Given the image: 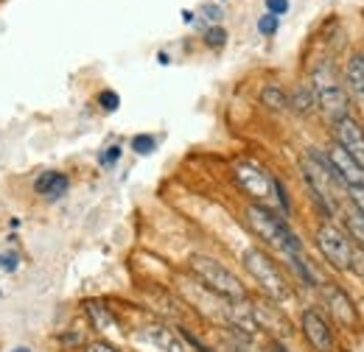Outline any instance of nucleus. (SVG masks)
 I'll use <instances>...</instances> for the list:
<instances>
[{
    "mask_svg": "<svg viewBox=\"0 0 364 352\" xmlns=\"http://www.w3.org/2000/svg\"><path fill=\"white\" fill-rule=\"evenodd\" d=\"M247 221L255 229V235L261 241H267L269 246H274L283 258H291V255H300L303 252V246H300L297 235L289 229V224L280 219V216H274L267 204H250L247 207Z\"/></svg>",
    "mask_w": 364,
    "mask_h": 352,
    "instance_id": "f257e3e1",
    "label": "nucleus"
},
{
    "mask_svg": "<svg viewBox=\"0 0 364 352\" xmlns=\"http://www.w3.org/2000/svg\"><path fill=\"white\" fill-rule=\"evenodd\" d=\"M191 271H193V277L210 291V294H216V297H222L225 302H241V299H247V288L241 285V280L230 271L228 265H222L219 260H213V258H208V255H193L191 260Z\"/></svg>",
    "mask_w": 364,
    "mask_h": 352,
    "instance_id": "f03ea898",
    "label": "nucleus"
},
{
    "mask_svg": "<svg viewBox=\"0 0 364 352\" xmlns=\"http://www.w3.org/2000/svg\"><path fill=\"white\" fill-rule=\"evenodd\" d=\"M300 168H303V176L317 199V204H322L328 213H336V204H339V190L345 187L342 179L336 176V171L331 168L328 157L319 154V151H311L300 160ZM348 190V187H345Z\"/></svg>",
    "mask_w": 364,
    "mask_h": 352,
    "instance_id": "7ed1b4c3",
    "label": "nucleus"
},
{
    "mask_svg": "<svg viewBox=\"0 0 364 352\" xmlns=\"http://www.w3.org/2000/svg\"><path fill=\"white\" fill-rule=\"evenodd\" d=\"M311 89H314V98H317V106L336 123L342 118H348V92L339 84L333 67L328 62H322L314 67L311 73Z\"/></svg>",
    "mask_w": 364,
    "mask_h": 352,
    "instance_id": "20e7f679",
    "label": "nucleus"
},
{
    "mask_svg": "<svg viewBox=\"0 0 364 352\" xmlns=\"http://www.w3.org/2000/svg\"><path fill=\"white\" fill-rule=\"evenodd\" d=\"M244 268L252 274V280L261 285V291L274 299V302H283V299H289V282H286V277L280 274V268L277 263H272V258H267L261 249H247L244 252Z\"/></svg>",
    "mask_w": 364,
    "mask_h": 352,
    "instance_id": "39448f33",
    "label": "nucleus"
},
{
    "mask_svg": "<svg viewBox=\"0 0 364 352\" xmlns=\"http://www.w3.org/2000/svg\"><path fill=\"white\" fill-rule=\"evenodd\" d=\"M317 246L322 252V258L333 268H350L353 263V243L348 238V232H342L339 226L333 224H322L317 229Z\"/></svg>",
    "mask_w": 364,
    "mask_h": 352,
    "instance_id": "423d86ee",
    "label": "nucleus"
},
{
    "mask_svg": "<svg viewBox=\"0 0 364 352\" xmlns=\"http://www.w3.org/2000/svg\"><path fill=\"white\" fill-rule=\"evenodd\" d=\"M232 174H235V182H238V185H241L252 199L267 202L269 196H274V176L267 174L258 163H250V160L235 163Z\"/></svg>",
    "mask_w": 364,
    "mask_h": 352,
    "instance_id": "0eeeda50",
    "label": "nucleus"
},
{
    "mask_svg": "<svg viewBox=\"0 0 364 352\" xmlns=\"http://www.w3.org/2000/svg\"><path fill=\"white\" fill-rule=\"evenodd\" d=\"M300 327H303V336H306V341L314 347V352H333V330H331V324L319 316V310L309 308L303 310V316H300Z\"/></svg>",
    "mask_w": 364,
    "mask_h": 352,
    "instance_id": "6e6552de",
    "label": "nucleus"
},
{
    "mask_svg": "<svg viewBox=\"0 0 364 352\" xmlns=\"http://www.w3.org/2000/svg\"><path fill=\"white\" fill-rule=\"evenodd\" d=\"M325 157H328V163H331V168L336 171V176L342 179V185L345 187H364V165H359L339 143H333V145H328V151H325Z\"/></svg>",
    "mask_w": 364,
    "mask_h": 352,
    "instance_id": "1a4fd4ad",
    "label": "nucleus"
},
{
    "mask_svg": "<svg viewBox=\"0 0 364 352\" xmlns=\"http://www.w3.org/2000/svg\"><path fill=\"white\" fill-rule=\"evenodd\" d=\"M140 341H146L149 347H154L157 352H188L180 333H174L166 324H149V327H143L140 330Z\"/></svg>",
    "mask_w": 364,
    "mask_h": 352,
    "instance_id": "9d476101",
    "label": "nucleus"
},
{
    "mask_svg": "<svg viewBox=\"0 0 364 352\" xmlns=\"http://www.w3.org/2000/svg\"><path fill=\"white\" fill-rule=\"evenodd\" d=\"M336 143L359 163L364 165V129L348 115V118H342V121H336Z\"/></svg>",
    "mask_w": 364,
    "mask_h": 352,
    "instance_id": "9b49d317",
    "label": "nucleus"
},
{
    "mask_svg": "<svg viewBox=\"0 0 364 352\" xmlns=\"http://www.w3.org/2000/svg\"><path fill=\"white\" fill-rule=\"evenodd\" d=\"M328 305H331V313L336 316V321L339 324H345V327H350V324H356V308H353V302H350V297L342 291V288H328Z\"/></svg>",
    "mask_w": 364,
    "mask_h": 352,
    "instance_id": "f8f14e48",
    "label": "nucleus"
},
{
    "mask_svg": "<svg viewBox=\"0 0 364 352\" xmlns=\"http://www.w3.org/2000/svg\"><path fill=\"white\" fill-rule=\"evenodd\" d=\"M85 313H87L90 324L98 330V333H115V330H118V319L112 316V310L107 308L104 302L87 299V302H85Z\"/></svg>",
    "mask_w": 364,
    "mask_h": 352,
    "instance_id": "ddd939ff",
    "label": "nucleus"
},
{
    "mask_svg": "<svg viewBox=\"0 0 364 352\" xmlns=\"http://www.w3.org/2000/svg\"><path fill=\"white\" fill-rule=\"evenodd\" d=\"M68 187H70L68 176L59 174V171H46V174L34 182V190L40 196H46V199H62L68 193Z\"/></svg>",
    "mask_w": 364,
    "mask_h": 352,
    "instance_id": "4468645a",
    "label": "nucleus"
},
{
    "mask_svg": "<svg viewBox=\"0 0 364 352\" xmlns=\"http://www.w3.org/2000/svg\"><path fill=\"white\" fill-rule=\"evenodd\" d=\"M348 87L364 104V53H353L348 59Z\"/></svg>",
    "mask_w": 364,
    "mask_h": 352,
    "instance_id": "2eb2a0df",
    "label": "nucleus"
},
{
    "mask_svg": "<svg viewBox=\"0 0 364 352\" xmlns=\"http://www.w3.org/2000/svg\"><path fill=\"white\" fill-rule=\"evenodd\" d=\"M289 106H291L294 112H300V115H309V112L317 106V98H314L311 84H300V87L294 89L291 98H289Z\"/></svg>",
    "mask_w": 364,
    "mask_h": 352,
    "instance_id": "dca6fc26",
    "label": "nucleus"
},
{
    "mask_svg": "<svg viewBox=\"0 0 364 352\" xmlns=\"http://www.w3.org/2000/svg\"><path fill=\"white\" fill-rule=\"evenodd\" d=\"M261 101H264V106H269L274 112L289 109V95L277 87V84H267V87L261 89Z\"/></svg>",
    "mask_w": 364,
    "mask_h": 352,
    "instance_id": "f3484780",
    "label": "nucleus"
},
{
    "mask_svg": "<svg viewBox=\"0 0 364 352\" xmlns=\"http://www.w3.org/2000/svg\"><path fill=\"white\" fill-rule=\"evenodd\" d=\"M345 224H348V229L353 232V238L364 243V216L356 210V207H353V204L345 210Z\"/></svg>",
    "mask_w": 364,
    "mask_h": 352,
    "instance_id": "a211bd4d",
    "label": "nucleus"
},
{
    "mask_svg": "<svg viewBox=\"0 0 364 352\" xmlns=\"http://www.w3.org/2000/svg\"><path fill=\"white\" fill-rule=\"evenodd\" d=\"M154 148H157V140L151 134H137V137H132V151H137V154H151Z\"/></svg>",
    "mask_w": 364,
    "mask_h": 352,
    "instance_id": "6ab92c4d",
    "label": "nucleus"
},
{
    "mask_svg": "<svg viewBox=\"0 0 364 352\" xmlns=\"http://www.w3.org/2000/svg\"><path fill=\"white\" fill-rule=\"evenodd\" d=\"M98 106H101L104 112H115V109L121 106V98H118V92H112V89H104V92L98 95Z\"/></svg>",
    "mask_w": 364,
    "mask_h": 352,
    "instance_id": "aec40b11",
    "label": "nucleus"
},
{
    "mask_svg": "<svg viewBox=\"0 0 364 352\" xmlns=\"http://www.w3.org/2000/svg\"><path fill=\"white\" fill-rule=\"evenodd\" d=\"M277 26H280V20H277L274 14H269V11H267V14L258 20V31H261L264 37H272V34H277Z\"/></svg>",
    "mask_w": 364,
    "mask_h": 352,
    "instance_id": "412c9836",
    "label": "nucleus"
},
{
    "mask_svg": "<svg viewBox=\"0 0 364 352\" xmlns=\"http://www.w3.org/2000/svg\"><path fill=\"white\" fill-rule=\"evenodd\" d=\"M205 43L210 45V48H222V45L228 43V31L216 26V28H210V31L205 34Z\"/></svg>",
    "mask_w": 364,
    "mask_h": 352,
    "instance_id": "4be33fe9",
    "label": "nucleus"
},
{
    "mask_svg": "<svg viewBox=\"0 0 364 352\" xmlns=\"http://www.w3.org/2000/svg\"><path fill=\"white\" fill-rule=\"evenodd\" d=\"M180 336H182V341H185L188 347H193V350H196V352H213V350H210V347H205V344H202V341H199V339H196L193 333H188V330H182Z\"/></svg>",
    "mask_w": 364,
    "mask_h": 352,
    "instance_id": "5701e85b",
    "label": "nucleus"
},
{
    "mask_svg": "<svg viewBox=\"0 0 364 352\" xmlns=\"http://www.w3.org/2000/svg\"><path fill=\"white\" fill-rule=\"evenodd\" d=\"M348 193H350V204L364 216V187H348Z\"/></svg>",
    "mask_w": 364,
    "mask_h": 352,
    "instance_id": "b1692460",
    "label": "nucleus"
},
{
    "mask_svg": "<svg viewBox=\"0 0 364 352\" xmlns=\"http://www.w3.org/2000/svg\"><path fill=\"white\" fill-rule=\"evenodd\" d=\"M118 157H121V145H112V148H107V151L98 157V163H101V165H112Z\"/></svg>",
    "mask_w": 364,
    "mask_h": 352,
    "instance_id": "393cba45",
    "label": "nucleus"
},
{
    "mask_svg": "<svg viewBox=\"0 0 364 352\" xmlns=\"http://www.w3.org/2000/svg\"><path fill=\"white\" fill-rule=\"evenodd\" d=\"M267 9H269V14L280 17V14L289 11V0H267Z\"/></svg>",
    "mask_w": 364,
    "mask_h": 352,
    "instance_id": "a878e982",
    "label": "nucleus"
},
{
    "mask_svg": "<svg viewBox=\"0 0 364 352\" xmlns=\"http://www.w3.org/2000/svg\"><path fill=\"white\" fill-rule=\"evenodd\" d=\"M85 352H121V350H118V347H112L109 341H92V344L85 347Z\"/></svg>",
    "mask_w": 364,
    "mask_h": 352,
    "instance_id": "bb28decb",
    "label": "nucleus"
},
{
    "mask_svg": "<svg viewBox=\"0 0 364 352\" xmlns=\"http://www.w3.org/2000/svg\"><path fill=\"white\" fill-rule=\"evenodd\" d=\"M202 14H205V17H208V20H210V23H219V20H222V17H225V14H222V9H219V6H202Z\"/></svg>",
    "mask_w": 364,
    "mask_h": 352,
    "instance_id": "cd10ccee",
    "label": "nucleus"
},
{
    "mask_svg": "<svg viewBox=\"0 0 364 352\" xmlns=\"http://www.w3.org/2000/svg\"><path fill=\"white\" fill-rule=\"evenodd\" d=\"M0 265H3L6 271H14V268H17V255H0Z\"/></svg>",
    "mask_w": 364,
    "mask_h": 352,
    "instance_id": "c85d7f7f",
    "label": "nucleus"
},
{
    "mask_svg": "<svg viewBox=\"0 0 364 352\" xmlns=\"http://www.w3.org/2000/svg\"><path fill=\"white\" fill-rule=\"evenodd\" d=\"M230 352H252V350L247 347V339H241V336H238V339L230 344Z\"/></svg>",
    "mask_w": 364,
    "mask_h": 352,
    "instance_id": "c756f323",
    "label": "nucleus"
},
{
    "mask_svg": "<svg viewBox=\"0 0 364 352\" xmlns=\"http://www.w3.org/2000/svg\"><path fill=\"white\" fill-rule=\"evenodd\" d=\"M272 352H289V350H286V344H283V341L272 339Z\"/></svg>",
    "mask_w": 364,
    "mask_h": 352,
    "instance_id": "7c9ffc66",
    "label": "nucleus"
},
{
    "mask_svg": "<svg viewBox=\"0 0 364 352\" xmlns=\"http://www.w3.org/2000/svg\"><path fill=\"white\" fill-rule=\"evenodd\" d=\"M11 352H34V350H31V347H14Z\"/></svg>",
    "mask_w": 364,
    "mask_h": 352,
    "instance_id": "2f4dec72",
    "label": "nucleus"
}]
</instances>
